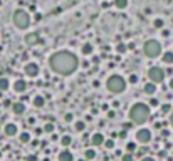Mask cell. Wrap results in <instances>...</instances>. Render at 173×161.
<instances>
[{
	"label": "cell",
	"instance_id": "cell-19",
	"mask_svg": "<svg viewBox=\"0 0 173 161\" xmlns=\"http://www.w3.org/2000/svg\"><path fill=\"white\" fill-rule=\"evenodd\" d=\"M161 61L165 62V64H173V52H170V50H168V52H165L161 55Z\"/></svg>",
	"mask_w": 173,
	"mask_h": 161
},
{
	"label": "cell",
	"instance_id": "cell-35",
	"mask_svg": "<svg viewBox=\"0 0 173 161\" xmlns=\"http://www.w3.org/2000/svg\"><path fill=\"white\" fill-rule=\"evenodd\" d=\"M161 136L163 138H168L170 136V131H168V129H161Z\"/></svg>",
	"mask_w": 173,
	"mask_h": 161
},
{
	"label": "cell",
	"instance_id": "cell-32",
	"mask_svg": "<svg viewBox=\"0 0 173 161\" xmlns=\"http://www.w3.org/2000/svg\"><path fill=\"white\" fill-rule=\"evenodd\" d=\"M155 27H156V29H161V27H163V20H161V18H156V20H155Z\"/></svg>",
	"mask_w": 173,
	"mask_h": 161
},
{
	"label": "cell",
	"instance_id": "cell-44",
	"mask_svg": "<svg viewBox=\"0 0 173 161\" xmlns=\"http://www.w3.org/2000/svg\"><path fill=\"white\" fill-rule=\"evenodd\" d=\"M2 94H4V91H0V99H2V97H4V96H2Z\"/></svg>",
	"mask_w": 173,
	"mask_h": 161
},
{
	"label": "cell",
	"instance_id": "cell-6",
	"mask_svg": "<svg viewBox=\"0 0 173 161\" xmlns=\"http://www.w3.org/2000/svg\"><path fill=\"white\" fill-rule=\"evenodd\" d=\"M148 77H150V81H153L155 84L158 82H163V79H165V71H163L161 67H151L150 71H148Z\"/></svg>",
	"mask_w": 173,
	"mask_h": 161
},
{
	"label": "cell",
	"instance_id": "cell-21",
	"mask_svg": "<svg viewBox=\"0 0 173 161\" xmlns=\"http://www.w3.org/2000/svg\"><path fill=\"white\" fill-rule=\"evenodd\" d=\"M114 7L119 10H124L128 7V0H114Z\"/></svg>",
	"mask_w": 173,
	"mask_h": 161
},
{
	"label": "cell",
	"instance_id": "cell-29",
	"mask_svg": "<svg viewBox=\"0 0 173 161\" xmlns=\"http://www.w3.org/2000/svg\"><path fill=\"white\" fill-rule=\"evenodd\" d=\"M126 149H128V153H134V151H136V143H128Z\"/></svg>",
	"mask_w": 173,
	"mask_h": 161
},
{
	"label": "cell",
	"instance_id": "cell-4",
	"mask_svg": "<svg viewBox=\"0 0 173 161\" xmlns=\"http://www.w3.org/2000/svg\"><path fill=\"white\" fill-rule=\"evenodd\" d=\"M12 20H14V25L17 27V29L24 30V29H27V27L30 25L32 18H30V14L27 10H24V8H17V10L14 12Z\"/></svg>",
	"mask_w": 173,
	"mask_h": 161
},
{
	"label": "cell",
	"instance_id": "cell-31",
	"mask_svg": "<svg viewBox=\"0 0 173 161\" xmlns=\"http://www.w3.org/2000/svg\"><path fill=\"white\" fill-rule=\"evenodd\" d=\"M128 82H130V84H136L138 82V75L136 74H131L130 79H128Z\"/></svg>",
	"mask_w": 173,
	"mask_h": 161
},
{
	"label": "cell",
	"instance_id": "cell-25",
	"mask_svg": "<svg viewBox=\"0 0 173 161\" xmlns=\"http://www.w3.org/2000/svg\"><path fill=\"white\" fill-rule=\"evenodd\" d=\"M54 129H56V126L52 124V122H46V124H44V131L46 132H54Z\"/></svg>",
	"mask_w": 173,
	"mask_h": 161
},
{
	"label": "cell",
	"instance_id": "cell-30",
	"mask_svg": "<svg viewBox=\"0 0 173 161\" xmlns=\"http://www.w3.org/2000/svg\"><path fill=\"white\" fill-rule=\"evenodd\" d=\"M171 109H173V107L170 106V104H163V106H161V112H163V114H168Z\"/></svg>",
	"mask_w": 173,
	"mask_h": 161
},
{
	"label": "cell",
	"instance_id": "cell-5",
	"mask_svg": "<svg viewBox=\"0 0 173 161\" xmlns=\"http://www.w3.org/2000/svg\"><path fill=\"white\" fill-rule=\"evenodd\" d=\"M143 52L148 59H156L158 55H161V44L155 39H150L144 42V47H143Z\"/></svg>",
	"mask_w": 173,
	"mask_h": 161
},
{
	"label": "cell",
	"instance_id": "cell-13",
	"mask_svg": "<svg viewBox=\"0 0 173 161\" xmlns=\"http://www.w3.org/2000/svg\"><path fill=\"white\" fill-rule=\"evenodd\" d=\"M25 104L24 102H14L12 104V112H14L15 116H22L24 112H25Z\"/></svg>",
	"mask_w": 173,
	"mask_h": 161
},
{
	"label": "cell",
	"instance_id": "cell-46",
	"mask_svg": "<svg viewBox=\"0 0 173 161\" xmlns=\"http://www.w3.org/2000/svg\"><path fill=\"white\" fill-rule=\"evenodd\" d=\"M0 156H2V151H0Z\"/></svg>",
	"mask_w": 173,
	"mask_h": 161
},
{
	"label": "cell",
	"instance_id": "cell-36",
	"mask_svg": "<svg viewBox=\"0 0 173 161\" xmlns=\"http://www.w3.org/2000/svg\"><path fill=\"white\" fill-rule=\"evenodd\" d=\"M141 161H156L155 158H151V156H143L141 158Z\"/></svg>",
	"mask_w": 173,
	"mask_h": 161
},
{
	"label": "cell",
	"instance_id": "cell-18",
	"mask_svg": "<svg viewBox=\"0 0 173 161\" xmlns=\"http://www.w3.org/2000/svg\"><path fill=\"white\" fill-rule=\"evenodd\" d=\"M8 87H10V81H8L7 77H0V91H7Z\"/></svg>",
	"mask_w": 173,
	"mask_h": 161
},
{
	"label": "cell",
	"instance_id": "cell-26",
	"mask_svg": "<svg viewBox=\"0 0 173 161\" xmlns=\"http://www.w3.org/2000/svg\"><path fill=\"white\" fill-rule=\"evenodd\" d=\"M126 49H128L126 44H118V45H116V52H118V54H124V52H126Z\"/></svg>",
	"mask_w": 173,
	"mask_h": 161
},
{
	"label": "cell",
	"instance_id": "cell-22",
	"mask_svg": "<svg viewBox=\"0 0 173 161\" xmlns=\"http://www.w3.org/2000/svg\"><path fill=\"white\" fill-rule=\"evenodd\" d=\"M71 143H72V138L69 136V134H62V138H61V144L62 146H71Z\"/></svg>",
	"mask_w": 173,
	"mask_h": 161
},
{
	"label": "cell",
	"instance_id": "cell-23",
	"mask_svg": "<svg viewBox=\"0 0 173 161\" xmlns=\"http://www.w3.org/2000/svg\"><path fill=\"white\" fill-rule=\"evenodd\" d=\"M74 129H76L77 132H83L84 129H86V122L84 121H76L74 122Z\"/></svg>",
	"mask_w": 173,
	"mask_h": 161
},
{
	"label": "cell",
	"instance_id": "cell-41",
	"mask_svg": "<svg viewBox=\"0 0 173 161\" xmlns=\"http://www.w3.org/2000/svg\"><path fill=\"white\" fill-rule=\"evenodd\" d=\"M170 124L173 126V109H171V114H170Z\"/></svg>",
	"mask_w": 173,
	"mask_h": 161
},
{
	"label": "cell",
	"instance_id": "cell-43",
	"mask_svg": "<svg viewBox=\"0 0 173 161\" xmlns=\"http://www.w3.org/2000/svg\"><path fill=\"white\" fill-rule=\"evenodd\" d=\"M168 86H170V89H173V77L170 79V84H168Z\"/></svg>",
	"mask_w": 173,
	"mask_h": 161
},
{
	"label": "cell",
	"instance_id": "cell-17",
	"mask_svg": "<svg viewBox=\"0 0 173 161\" xmlns=\"http://www.w3.org/2000/svg\"><path fill=\"white\" fill-rule=\"evenodd\" d=\"M34 106L36 107H44L46 106V99H44V96H34Z\"/></svg>",
	"mask_w": 173,
	"mask_h": 161
},
{
	"label": "cell",
	"instance_id": "cell-33",
	"mask_svg": "<svg viewBox=\"0 0 173 161\" xmlns=\"http://www.w3.org/2000/svg\"><path fill=\"white\" fill-rule=\"evenodd\" d=\"M72 119H74V116H72V114H71V112H67V114H66V116H64V121H66V122H71V121H72Z\"/></svg>",
	"mask_w": 173,
	"mask_h": 161
},
{
	"label": "cell",
	"instance_id": "cell-10",
	"mask_svg": "<svg viewBox=\"0 0 173 161\" xmlns=\"http://www.w3.org/2000/svg\"><path fill=\"white\" fill-rule=\"evenodd\" d=\"M4 132H5V136H8V138L17 136V132H19L17 124H14V122H7V124H5V128H4Z\"/></svg>",
	"mask_w": 173,
	"mask_h": 161
},
{
	"label": "cell",
	"instance_id": "cell-14",
	"mask_svg": "<svg viewBox=\"0 0 173 161\" xmlns=\"http://www.w3.org/2000/svg\"><path fill=\"white\" fill-rule=\"evenodd\" d=\"M59 161H74V156L69 149H62L59 153Z\"/></svg>",
	"mask_w": 173,
	"mask_h": 161
},
{
	"label": "cell",
	"instance_id": "cell-39",
	"mask_svg": "<svg viewBox=\"0 0 173 161\" xmlns=\"http://www.w3.org/2000/svg\"><path fill=\"white\" fill-rule=\"evenodd\" d=\"M119 138H126V129H124V131H121V132H119Z\"/></svg>",
	"mask_w": 173,
	"mask_h": 161
},
{
	"label": "cell",
	"instance_id": "cell-42",
	"mask_svg": "<svg viewBox=\"0 0 173 161\" xmlns=\"http://www.w3.org/2000/svg\"><path fill=\"white\" fill-rule=\"evenodd\" d=\"M108 118H114V111H109L108 112Z\"/></svg>",
	"mask_w": 173,
	"mask_h": 161
},
{
	"label": "cell",
	"instance_id": "cell-24",
	"mask_svg": "<svg viewBox=\"0 0 173 161\" xmlns=\"http://www.w3.org/2000/svg\"><path fill=\"white\" fill-rule=\"evenodd\" d=\"M84 158H86V159H94V158H96V149H86L84 151Z\"/></svg>",
	"mask_w": 173,
	"mask_h": 161
},
{
	"label": "cell",
	"instance_id": "cell-9",
	"mask_svg": "<svg viewBox=\"0 0 173 161\" xmlns=\"http://www.w3.org/2000/svg\"><path fill=\"white\" fill-rule=\"evenodd\" d=\"M24 40H25V44H27V45H30V47L44 42V40L40 39V35H39L37 32H30V34H27V35L24 37Z\"/></svg>",
	"mask_w": 173,
	"mask_h": 161
},
{
	"label": "cell",
	"instance_id": "cell-16",
	"mask_svg": "<svg viewBox=\"0 0 173 161\" xmlns=\"http://www.w3.org/2000/svg\"><path fill=\"white\" fill-rule=\"evenodd\" d=\"M93 50H94V47H93L91 42H84L83 45H81V52H83V55H91Z\"/></svg>",
	"mask_w": 173,
	"mask_h": 161
},
{
	"label": "cell",
	"instance_id": "cell-20",
	"mask_svg": "<svg viewBox=\"0 0 173 161\" xmlns=\"http://www.w3.org/2000/svg\"><path fill=\"white\" fill-rule=\"evenodd\" d=\"M19 141H20V143H24V144L30 143V134H29L27 131L20 132V134H19Z\"/></svg>",
	"mask_w": 173,
	"mask_h": 161
},
{
	"label": "cell",
	"instance_id": "cell-37",
	"mask_svg": "<svg viewBox=\"0 0 173 161\" xmlns=\"http://www.w3.org/2000/svg\"><path fill=\"white\" fill-rule=\"evenodd\" d=\"M156 104H158V101H156V99H155V97H153V99H151V101H150V106H156Z\"/></svg>",
	"mask_w": 173,
	"mask_h": 161
},
{
	"label": "cell",
	"instance_id": "cell-38",
	"mask_svg": "<svg viewBox=\"0 0 173 161\" xmlns=\"http://www.w3.org/2000/svg\"><path fill=\"white\" fill-rule=\"evenodd\" d=\"M161 35H163V37H168L170 32H168V30H161Z\"/></svg>",
	"mask_w": 173,
	"mask_h": 161
},
{
	"label": "cell",
	"instance_id": "cell-34",
	"mask_svg": "<svg viewBox=\"0 0 173 161\" xmlns=\"http://www.w3.org/2000/svg\"><path fill=\"white\" fill-rule=\"evenodd\" d=\"M25 161H37V156H36V154H29Z\"/></svg>",
	"mask_w": 173,
	"mask_h": 161
},
{
	"label": "cell",
	"instance_id": "cell-3",
	"mask_svg": "<svg viewBox=\"0 0 173 161\" xmlns=\"http://www.w3.org/2000/svg\"><path fill=\"white\" fill-rule=\"evenodd\" d=\"M126 86H128L126 79H123L121 75H118V74L109 75L108 81H106V87H108V91H111V92H114V94L123 92V91L126 89Z\"/></svg>",
	"mask_w": 173,
	"mask_h": 161
},
{
	"label": "cell",
	"instance_id": "cell-7",
	"mask_svg": "<svg viewBox=\"0 0 173 161\" xmlns=\"http://www.w3.org/2000/svg\"><path fill=\"white\" fill-rule=\"evenodd\" d=\"M150 141H151V131H150V129H146V128L138 129V131H136V143L148 144Z\"/></svg>",
	"mask_w": 173,
	"mask_h": 161
},
{
	"label": "cell",
	"instance_id": "cell-1",
	"mask_svg": "<svg viewBox=\"0 0 173 161\" xmlns=\"http://www.w3.org/2000/svg\"><path fill=\"white\" fill-rule=\"evenodd\" d=\"M49 65L51 69L59 75H71L76 72L77 65H79V61L72 52L69 50H59V52H54L49 59Z\"/></svg>",
	"mask_w": 173,
	"mask_h": 161
},
{
	"label": "cell",
	"instance_id": "cell-27",
	"mask_svg": "<svg viewBox=\"0 0 173 161\" xmlns=\"http://www.w3.org/2000/svg\"><path fill=\"white\" fill-rule=\"evenodd\" d=\"M121 161H134L133 153H126V154H123V156H121Z\"/></svg>",
	"mask_w": 173,
	"mask_h": 161
},
{
	"label": "cell",
	"instance_id": "cell-2",
	"mask_svg": "<svg viewBox=\"0 0 173 161\" xmlns=\"http://www.w3.org/2000/svg\"><path fill=\"white\" fill-rule=\"evenodd\" d=\"M150 116H151V109L144 102H136L130 109V119L134 124H144L150 119Z\"/></svg>",
	"mask_w": 173,
	"mask_h": 161
},
{
	"label": "cell",
	"instance_id": "cell-11",
	"mask_svg": "<svg viewBox=\"0 0 173 161\" xmlns=\"http://www.w3.org/2000/svg\"><path fill=\"white\" fill-rule=\"evenodd\" d=\"M12 89H14L15 92H24V91L27 89V81L25 79H17V81L12 84Z\"/></svg>",
	"mask_w": 173,
	"mask_h": 161
},
{
	"label": "cell",
	"instance_id": "cell-45",
	"mask_svg": "<svg viewBox=\"0 0 173 161\" xmlns=\"http://www.w3.org/2000/svg\"><path fill=\"white\" fill-rule=\"evenodd\" d=\"M42 161H49V159H47V158H44V159H42Z\"/></svg>",
	"mask_w": 173,
	"mask_h": 161
},
{
	"label": "cell",
	"instance_id": "cell-8",
	"mask_svg": "<svg viewBox=\"0 0 173 161\" xmlns=\"http://www.w3.org/2000/svg\"><path fill=\"white\" fill-rule=\"evenodd\" d=\"M24 72H25L27 77H37L39 75V65L36 62H27L24 65Z\"/></svg>",
	"mask_w": 173,
	"mask_h": 161
},
{
	"label": "cell",
	"instance_id": "cell-12",
	"mask_svg": "<svg viewBox=\"0 0 173 161\" xmlns=\"http://www.w3.org/2000/svg\"><path fill=\"white\" fill-rule=\"evenodd\" d=\"M91 144L93 146H103L104 144V136H103L101 132H94L93 136H91Z\"/></svg>",
	"mask_w": 173,
	"mask_h": 161
},
{
	"label": "cell",
	"instance_id": "cell-28",
	"mask_svg": "<svg viewBox=\"0 0 173 161\" xmlns=\"http://www.w3.org/2000/svg\"><path fill=\"white\" fill-rule=\"evenodd\" d=\"M104 146L108 148V149H113V148H114V139H104Z\"/></svg>",
	"mask_w": 173,
	"mask_h": 161
},
{
	"label": "cell",
	"instance_id": "cell-40",
	"mask_svg": "<svg viewBox=\"0 0 173 161\" xmlns=\"http://www.w3.org/2000/svg\"><path fill=\"white\" fill-rule=\"evenodd\" d=\"M140 154H146V148H140Z\"/></svg>",
	"mask_w": 173,
	"mask_h": 161
},
{
	"label": "cell",
	"instance_id": "cell-15",
	"mask_svg": "<svg viewBox=\"0 0 173 161\" xmlns=\"http://www.w3.org/2000/svg\"><path fill=\"white\" fill-rule=\"evenodd\" d=\"M143 91L148 94V96H153V94L156 92V84L153 82V81H151V82H146V84H144V87H143Z\"/></svg>",
	"mask_w": 173,
	"mask_h": 161
}]
</instances>
